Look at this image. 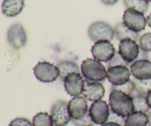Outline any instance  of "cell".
<instances>
[{
    "label": "cell",
    "instance_id": "22",
    "mask_svg": "<svg viewBox=\"0 0 151 126\" xmlns=\"http://www.w3.org/2000/svg\"><path fill=\"white\" fill-rule=\"evenodd\" d=\"M124 5L127 9H134L143 13L148 10V2L145 0H124Z\"/></svg>",
    "mask_w": 151,
    "mask_h": 126
},
{
    "label": "cell",
    "instance_id": "4",
    "mask_svg": "<svg viewBox=\"0 0 151 126\" xmlns=\"http://www.w3.org/2000/svg\"><path fill=\"white\" fill-rule=\"evenodd\" d=\"M33 73L38 81L45 83L56 82L60 78L58 67L48 62H39L33 67Z\"/></svg>",
    "mask_w": 151,
    "mask_h": 126
},
{
    "label": "cell",
    "instance_id": "36",
    "mask_svg": "<svg viewBox=\"0 0 151 126\" xmlns=\"http://www.w3.org/2000/svg\"><path fill=\"white\" fill-rule=\"evenodd\" d=\"M54 126H56V125H54Z\"/></svg>",
    "mask_w": 151,
    "mask_h": 126
},
{
    "label": "cell",
    "instance_id": "10",
    "mask_svg": "<svg viewBox=\"0 0 151 126\" xmlns=\"http://www.w3.org/2000/svg\"><path fill=\"white\" fill-rule=\"evenodd\" d=\"M140 51V46L137 44L136 41L131 39H125L120 41L118 53L129 64H132L138 59Z\"/></svg>",
    "mask_w": 151,
    "mask_h": 126
},
{
    "label": "cell",
    "instance_id": "18",
    "mask_svg": "<svg viewBox=\"0 0 151 126\" xmlns=\"http://www.w3.org/2000/svg\"><path fill=\"white\" fill-rule=\"evenodd\" d=\"M57 67L59 68V73H60V79L61 81H64V79L67 77L69 74L72 73H80V69L78 64L73 62V61H69V60H64L60 62Z\"/></svg>",
    "mask_w": 151,
    "mask_h": 126
},
{
    "label": "cell",
    "instance_id": "32",
    "mask_svg": "<svg viewBox=\"0 0 151 126\" xmlns=\"http://www.w3.org/2000/svg\"><path fill=\"white\" fill-rule=\"evenodd\" d=\"M146 99H147V104H148L149 108L151 109V91L148 93L147 96H146Z\"/></svg>",
    "mask_w": 151,
    "mask_h": 126
},
{
    "label": "cell",
    "instance_id": "2",
    "mask_svg": "<svg viewBox=\"0 0 151 126\" xmlns=\"http://www.w3.org/2000/svg\"><path fill=\"white\" fill-rule=\"evenodd\" d=\"M81 75L86 81L100 83L107 78V70L101 62L88 58L81 64Z\"/></svg>",
    "mask_w": 151,
    "mask_h": 126
},
{
    "label": "cell",
    "instance_id": "34",
    "mask_svg": "<svg viewBox=\"0 0 151 126\" xmlns=\"http://www.w3.org/2000/svg\"><path fill=\"white\" fill-rule=\"evenodd\" d=\"M146 20H147V25L151 28V13L146 17Z\"/></svg>",
    "mask_w": 151,
    "mask_h": 126
},
{
    "label": "cell",
    "instance_id": "9",
    "mask_svg": "<svg viewBox=\"0 0 151 126\" xmlns=\"http://www.w3.org/2000/svg\"><path fill=\"white\" fill-rule=\"evenodd\" d=\"M89 113L94 124L103 125L109 120V117L111 113L110 104H108L105 101L102 100L94 101L90 106Z\"/></svg>",
    "mask_w": 151,
    "mask_h": 126
},
{
    "label": "cell",
    "instance_id": "16",
    "mask_svg": "<svg viewBox=\"0 0 151 126\" xmlns=\"http://www.w3.org/2000/svg\"><path fill=\"white\" fill-rule=\"evenodd\" d=\"M25 0H4L2 3V12L8 17H15L23 12Z\"/></svg>",
    "mask_w": 151,
    "mask_h": 126
},
{
    "label": "cell",
    "instance_id": "15",
    "mask_svg": "<svg viewBox=\"0 0 151 126\" xmlns=\"http://www.w3.org/2000/svg\"><path fill=\"white\" fill-rule=\"evenodd\" d=\"M131 75L137 80L151 79V61L136 60L130 66Z\"/></svg>",
    "mask_w": 151,
    "mask_h": 126
},
{
    "label": "cell",
    "instance_id": "3",
    "mask_svg": "<svg viewBox=\"0 0 151 126\" xmlns=\"http://www.w3.org/2000/svg\"><path fill=\"white\" fill-rule=\"evenodd\" d=\"M88 36L94 43L100 41L111 42L114 37V29L104 21H96L90 25Z\"/></svg>",
    "mask_w": 151,
    "mask_h": 126
},
{
    "label": "cell",
    "instance_id": "35",
    "mask_svg": "<svg viewBox=\"0 0 151 126\" xmlns=\"http://www.w3.org/2000/svg\"><path fill=\"white\" fill-rule=\"evenodd\" d=\"M145 1H146V2H151V0H145Z\"/></svg>",
    "mask_w": 151,
    "mask_h": 126
},
{
    "label": "cell",
    "instance_id": "29",
    "mask_svg": "<svg viewBox=\"0 0 151 126\" xmlns=\"http://www.w3.org/2000/svg\"><path fill=\"white\" fill-rule=\"evenodd\" d=\"M108 121H111V122H115L118 123L122 126L125 125V121H126V118L125 117H122L115 114L114 112H112L111 110V113H110V117H109V120Z\"/></svg>",
    "mask_w": 151,
    "mask_h": 126
},
{
    "label": "cell",
    "instance_id": "31",
    "mask_svg": "<svg viewBox=\"0 0 151 126\" xmlns=\"http://www.w3.org/2000/svg\"><path fill=\"white\" fill-rule=\"evenodd\" d=\"M101 126H122V125L118 124V123H115V122H111V121H108V122L104 123V124L101 125Z\"/></svg>",
    "mask_w": 151,
    "mask_h": 126
},
{
    "label": "cell",
    "instance_id": "25",
    "mask_svg": "<svg viewBox=\"0 0 151 126\" xmlns=\"http://www.w3.org/2000/svg\"><path fill=\"white\" fill-rule=\"evenodd\" d=\"M71 121H72L75 126H93L94 124L91 116H90L89 111L82 117V118H80L78 119H72Z\"/></svg>",
    "mask_w": 151,
    "mask_h": 126
},
{
    "label": "cell",
    "instance_id": "33",
    "mask_svg": "<svg viewBox=\"0 0 151 126\" xmlns=\"http://www.w3.org/2000/svg\"><path fill=\"white\" fill-rule=\"evenodd\" d=\"M147 118H148L147 126H151V111H149L148 113H147Z\"/></svg>",
    "mask_w": 151,
    "mask_h": 126
},
{
    "label": "cell",
    "instance_id": "19",
    "mask_svg": "<svg viewBox=\"0 0 151 126\" xmlns=\"http://www.w3.org/2000/svg\"><path fill=\"white\" fill-rule=\"evenodd\" d=\"M132 101H133L134 110L137 112H142V113L147 114L150 111V108L147 104V99H146V95L142 94V93L134 90V92L131 95Z\"/></svg>",
    "mask_w": 151,
    "mask_h": 126
},
{
    "label": "cell",
    "instance_id": "6",
    "mask_svg": "<svg viewBox=\"0 0 151 126\" xmlns=\"http://www.w3.org/2000/svg\"><path fill=\"white\" fill-rule=\"evenodd\" d=\"M7 40L9 45L14 50L26 46L27 43V35L24 26L20 23H17L9 27L7 32Z\"/></svg>",
    "mask_w": 151,
    "mask_h": 126
},
{
    "label": "cell",
    "instance_id": "27",
    "mask_svg": "<svg viewBox=\"0 0 151 126\" xmlns=\"http://www.w3.org/2000/svg\"><path fill=\"white\" fill-rule=\"evenodd\" d=\"M117 66H125V67L129 66V64H127L126 61L122 58V56L118 52H116V54L114 55V57H113L110 61V62H108V68L109 67H117Z\"/></svg>",
    "mask_w": 151,
    "mask_h": 126
},
{
    "label": "cell",
    "instance_id": "17",
    "mask_svg": "<svg viewBox=\"0 0 151 126\" xmlns=\"http://www.w3.org/2000/svg\"><path fill=\"white\" fill-rule=\"evenodd\" d=\"M114 37L118 41H122L125 39H131L134 41H139L141 35L138 32H135L129 29L124 23H117L114 27Z\"/></svg>",
    "mask_w": 151,
    "mask_h": 126
},
{
    "label": "cell",
    "instance_id": "28",
    "mask_svg": "<svg viewBox=\"0 0 151 126\" xmlns=\"http://www.w3.org/2000/svg\"><path fill=\"white\" fill-rule=\"evenodd\" d=\"M9 126H34L32 121L26 118H16L9 122Z\"/></svg>",
    "mask_w": 151,
    "mask_h": 126
},
{
    "label": "cell",
    "instance_id": "8",
    "mask_svg": "<svg viewBox=\"0 0 151 126\" xmlns=\"http://www.w3.org/2000/svg\"><path fill=\"white\" fill-rule=\"evenodd\" d=\"M91 51L93 59L104 63L110 62L116 54L114 46L109 41H100L94 43Z\"/></svg>",
    "mask_w": 151,
    "mask_h": 126
},
{
    "label": "cell",
    "instance_id": "13",
    "mask_svg": "<svg viewBox=\"0 0 151 126\" xmlns=\"http://www.w3.org/2000/svg\"><path fill=\"white\" fill-rule=\"evenodd\" d=\"M82 95L87 101L93 102L101 101L104 95H105V88H104L101 83L90 82L85 80L84 90Z\"/></svg>",
    "mask_w": 151,
    "mask_h": 126
},
{
    "label": "cell",
    "instance_id": "30",
    "mask_svg": "<svg viewBox=\"0 0 151 126\" xmlns=\"http://www.w3.org/2000/svg\"><path fill=\"white\" fill-rule=\"evenodd\" d=\"M100 1L106 6H112V5H114V4H116L119 0H100Z\"/></svg>",
    "mask_w": 151,
    "mask_h": 126
},
{
    "label": "cell",
    "instance_id": "20",
    "mask_svg": "<svg viewBox=\"0 0 151 126\" xmlns=\"http://www.w3.org/2000/svg\"><path fill=\"white\" fill-rule=\"evenodd\" d=\"M147 114L134 111L126 118L124 126H147Z\"/></svg>",
    "mask_w": 151,
    "mask_h": 126
},
{
    "label": "cell",
    "instance_id": "7",
    "mask_svg": "<svg viewBox=\"0 0 151 126\" xmlns=\"http://www.w3.org/2000/svg\"><path fill=\"white\" fill-rule=\"evenodd\" d=\"M50 115L56 126H65L72 120L68 109V102L65 101H55L51 107Z\"/></svg>",
    "mask_w": 151,
    "mask_h": 126
},
{
    "label": "cell",
    "instance_id": "23",
    "mask_svg": "<svg viewBox=\"0 0 151 126\" xmlns=\"http://www.w3.org/2000/svg\"><path fill=\"white\" fill-rule=\"evenodd\" d=\"M135 90L138 91L144 95L147 96L148 93L151 91V79L149 80H133Z\"/></svg>",
    "mask_w": 151,
    "mask_h": 126
},
{
    "label": "cell",
    "instance_id": "26",
    "mask_svg": "<svg viewBox=\"0 0 151 126\" xmlns=\"http://www.w3.org/2000/svg\"><path fill=\"white\" fill-rule=\"evenodd\" d=\"M111 89H116V90H120L122 92L126 93V94H129V95H132V93L134 92L135 90V85H134V83L133 80H130L129 82H127V83H124V85H119V86H112Z\"/></svg>",
    "mask_w": 151,
    "mask_h": 126
},
{
    "label": "cell",
    "instance_id": "14",
    "mask_svg": "<svg viewBox=\"0 0 151 126\" xmlns=\"http://www.w3.org/2000/svg\"><path fill=\"white\" fill-rule=\"evenodd\" d=\"M68 109L72 119H78L89 111L87 100L84 97H73L68 101Z\"/></svg>",
    "mask_w": 151,
    "mask_h": 126
},
{
    "label": "cell",
    "instance_id": "12",
    "mask_svg": "<svg viewBox=\"0 0 151 126\" xmlns=\"http://www.w3.org/2000/svg\"><path fill=\"white\" fill-rule=\"evenodd\" d=\"M130 69L125 66H117L107 69V79L112 86H119L130 81Z\"/></svg>",
    "mask_w": 151,
    "mask_h": 126
},
{
    "label": "cell",
    "instance_id": "21",
    "mask_svg": "<svg viewBox=\"0 0 151 126\" xmlns=\"http://www.w3.org/2000/svg\"><path fill=\"white\" fill-rule=\"evenodd\" d=\"M32 123L34 126H54V121L50 114L46 112H40L32 119Z\"/></svg>",
    "mask_w": 151,
    "mask_h": 126
},
{
    "label": "cell",
    "instance_id": "1",
    "mask_svg": "<svg viewBox=\"0 0 151 126\" xmlns=\"http://www.w3.org/2000/svg\"><path fill=\"white\" fill-rule=\"evenodd\" d=\"M109 104L112 112L125 118L135 111L131 96L120 90H111L110 97H109Z\"/></svg>",
    "mask_w": 151,
    "mask_h": 126
},
{
    "label": "cell",
    "instance_id": "5",
    "mask_svg": "<svg viewBox=\"0 0 151 126\" xmlns=\"http://www.w3.org/2000/svg\"><path fill=\"white\" fill-rule=\"evenodd\" d=\"M123 23L135 32H141L145 29L147 20L145 16V13L134 9H127L123 15Z\"/></svg>",
    "mask_w": 151,
    "mask_h": 126
},
{
    "label": "cell",
    "instance_id": "11",
    "mask_svg": "<svg viewBox=\"0 0 151 126\" xmlns=\"http://www.w3.org/2000/svg\"><path fill=\"white\" fill-rule=\"evenodd\" d=\"M85 80L80 73H72L64 79L63 86L68 95L71 97H78L83 94Z\"/></svg>",
    "mask_w": 151,
    "mask_h": 126
},
{
    "label": "cell",
    "instance_id": "24",
    "mask_svg": "<svg viewBox=\"0 0 151 126\" xmlns=\"http://www.w3.org/2000/svg\"><path fill=\"white\" fill-rule=\"evenodd\" d=\"M139 46L141 50L151 52V32H147L141 35L139 40Z\"/></svg>",
    "mask_w": 151,
    "mask_h": 126
}]
</instances>
